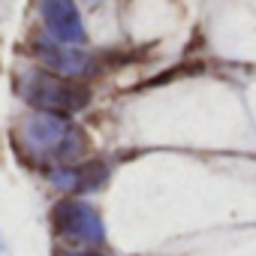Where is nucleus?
Segmentation results:
<instances>
[{"label": "nucleus", "mask_w": 256, "mask_h": 256, "mask_svg": "<svg viewBox=\"0 0 256 256\" xmlns=\"http://www.w3.org/2000/svg\"><path fill=\"white\" fill-rule=\"evenodd\" d=\"M42 18L58 42H64V46L84 42V28H82L78 10H76V0H46Z\"/></svg>", "instance_id": "f257e3e1"}, {"label": "nucleus", "mask_w": 256, "mask_h": 256, "mask_svg": "<svg viewBox=\"0 0 256 256\" xmlns=\"http://www.w3.org/2000/svg\"><path fill=\"white\" fill-rule=\"evenodd\" d=\"M90 4H96V0H90Z\"/></svg>", "instance_id": "f03ea898"}]
</instances>
